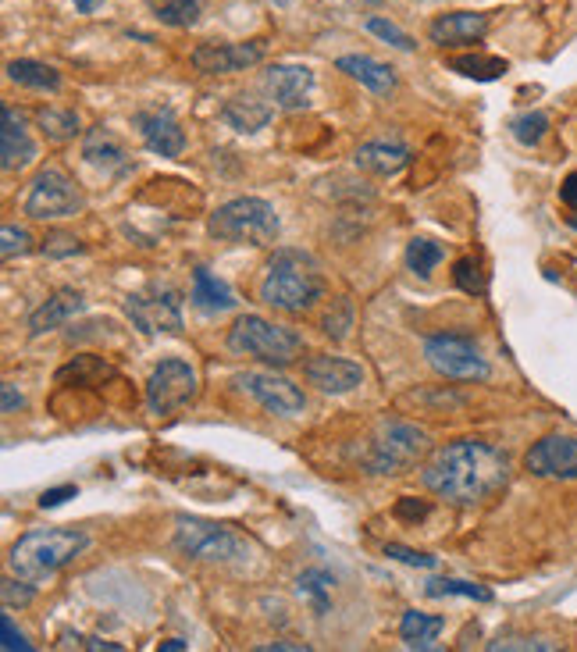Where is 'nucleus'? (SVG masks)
<instances>
[{"instance_id": "nucleus-1", "label": "nucleus", "mask_w": 577, "mask_h": 652, "mask_svg": "<svg viewBox=\"0 0 577 652\" xmlns=\"http://www.w3.org/2000/svg\"><path fill=\"white\" fill-rule=\"evenodd\" d=\"M424 489L446 503L474 506L492 499L510 481V457L485 439H456L442 446L421 471Z\"/></svg>"}, {"instance_id": "nucleus-2", "label": "nucleus", "mask_w": 577, "mask_h": 652, "mask_svg": "<svg viewBox=\"0 0 577 652\" xmlns=\"http://www.w3.org/2000/svg\"><path fill=\"white\" fill-rule=\"evenodd\" d=\"M325 296L321 264L303 250L278 246L261 278V300L282 314H307Z\"/></svg>"}, {"instance_id": "nucleus-3", "label": "nucleus", "mask_w": 577, "mask_h": 652, "mask_svg": "<svg viewBox=\"0 0 577 652\" xmlns=\"http://www.w3.org/2000/svg\"><path fill=\"white\" fill-rule=\"evenodd\" d=\"M90 549V535L86 531H72V528H43V531H29L11 546L8 563L11 571L25 581H50L61 567L82 556Z\"/></svg>"}, {"instance_id": "nucleus-4", "label": "nucleus", "mask_w": 577, "mask_h": 652, "mask_svg": "<svg viewBox=\"0 0 577 652\" xmlns=\"http://www.w3.org/2000/svg\"><path fill=\"white\" fill-rule=\"evenodd\" d=\"M207 232L221 243H246V246H275L282 221L278 211L261 196H236L221 204L207 221Z\"/></svg>"}, {"instance_id": "nucleus-5", "label": "nucleus", "mask_w": 577, "mask_h": 652, "mask_svg": "<svg viewBox=\"0 0 577 652\" xmlns=\"http://www.w3.org/2000/svg\"><path fill=\"white\" fill-rule=\"evenodd\" d=\"M228 350L236 357H257L264 364L285 367L303 357V335L296 328L257 318V314H243L236 325L228 328Z\"/></svg>"}, {"instance_id": "nucleus-6", "label": "nucleus", "mask_w": 577, "mask_h": 652, "mask_svg": "<svg viewBox=\"0 0 577 652\" xmlns=\"http://www.w3.org/2000/svg\"><path fill=\"white\" fill-rule=\"evenodd\" d=\"M428 449L431 439L424 428L407 421H382L378 435L371 439L364 464L371 474H407Z\"/></svg>"}, {"instance_id": "nucleus-7", "label": "nucleus", "mask_w": 577, "mask_h": 652, "mask_svg": "<svg viewBox=\"0 0 577 652\" xmlns=\"http://www.w3.org/2000/svg\"><path fill=\"white\" fill-rule=\"evenodd\" d=\"M175 549L182 556H193V560H211V563H225V560H243L250 553L243 538L236 531L221 528L214 521H200V517H179L175 521Z\"/></svg>"}, {"instance_id": "nucleus-8", "label": "nucleus", "mask_w": 577, "mask_h": 652, "mask_svg": "<svg viewBox=\"0 0 577 652\" xmlns=\"http://www.w3.org/2000/svg\"><path fill=\"white\" fill-rule=\"evenodd\" d=\"M82 211V193L75 186V179H68L61 168H43L29 186L25 196V214L36 221H57L72 218Z\"/></svg>"}, {"instance_id": "nucleus-9", "label": "nucleus", "mask_w": 577, "mask_h": 652, "mask_svg": "<svg viewBox=\"0 0 577 652\" xmlns=\"http://www.w3.org/2000/svg\"><path fill=\"white\" fill-rule=\"evenodd\" d=\"M424 357L442 378H460V382H485L488 378V360L464 335H431L424 339Z\"/></svg>"}, {"instance_id": "nucleus-10", "label": "nucleus", "mask_w": 577, "mask_h": 652, "mask_svg": "<svg viewBox=\"0 0 577 652\" xmlns=\"http://www.w3.org/2000/svg\"><path fill=\"white\" fill-rule=\"evenodd\" d=\"M196 371L179 357H164L147 378V407L150 414H175L196 400Z\"/></svg>"}, {"instance_id": "nucleus-11", "label": "nucleus", "mask_w": 577, "mask_h": 652, "mask_svg": "<svg viewBox=\"0 0 577 652\" xmlns=\"http://www.w3.org/2000/svg\"><path fill=\"white\" fill-rule=\"evenodd\" d=\"M236 385L250 400L261 403L268 414L296 417L307 410V396H303L300 385H293L285 375H275V371H243V375H236Z\"/></svg>"}, {"instance_id": "nucleus-12", "label": "nucleus", "mask_w": 577, "mask_h": 652, "mask_svg": "<svg viewBox=\"0 0 577 652\" xmlns=\"http://www.w3.org/2000/svg\"><path fill=\"white\" fill-rule=\"evenodd\" d=\"M125 314L132 318V325L143 335L157 332H182V307L175 289L168 286H150L147 293H132L125 300Z\"/></svg>"}, {"instance_id": "nucleus-13", "label": "nucleus", "mask_w": 577, "mask_h": 652, "mask_svg": "<svg viewBox=\"0 0 577 652\" xmlns=\"http://www.w3.org/2000/svg\"><path fill=\"white\" fill-rule=\"evenodd\" d=\"M524 471L535 478L577 481V439L570 435H545L524 453Z\"/></svg>"}, {"instance_id": "nucleus-14", "label": "nucleus", "mask_w": 577, "mask_h": 652, "mask_svg": "<svg viewBox=\"0 0 577 652\" xmlns=\"http://www.w3.org/2000/svg\"><path fill=\"white\" fill-rule=\"evenodd\" d=\"M261 58H264V43H200L189 54L193 68L204 75L243 72V68L261 65Z\"/></svg>"}, {"instance_id": "nucleus-15", "label": "nucleus", "mask_w": 577, "mask_h": 652, "mask_svg": "<svg viewBox=\"0 0 577 652\" xmlns=\"http://www.w3.org/2000/svg\"><path fill=\"white\" fill-rule=\"evenodd\" d=\"M303 375L310 385H317L328 396H346V392L360 389L364 382V367L353 364L346 357H332V353H314V357L303 364Z\"/></svg>"}, {"instance_id": "nucleus-16", "label": "nucleus", "mask_w": 577, "mask_h": 652, "mask_svg": "<svg viewBox=\"0 0 577 652\" xmlns=\"http://www.w3.org/2000/svg\"><path fill=\"white\" fill-rule=\"evenodd\" d=\"M264 86H268L271 100L282 111H300L310 104V90H314V72L307 65H271L264 72Z\"/></svg>"}, {"instance_id": "nucleus-17", "label": "nucleus", "mask_w": 577, "mask_h": 652, "mask_svg": "<svg viewBox=\"0 0 577 652\" xmlns=\"http://www.w3.org/2000/svg\"><path fill=\"white\" fill-rule=\"evenodd\" d=\"M36 157V143L29 139L22 115L15 107H0V168L4 172H22L25 164H33Z\"/></svg>"}, {"instance_id": "nucleus-18", "label": "nucleus", "mask_w": 577, "mask_h": 652, "mask_svg": "<svg viewBox=\"0 0 577 652\" xmlns=\"http://www.w3.org/2000/svg\"><path fill=\"white\" fill-rule=\"evenodd\" d=\"M488 33V15L481 11H449L439 15L428 25V40L439 47H464V43H478Z\"/></svg>"}, {"instance_id": "nucleus-19", "label": "nucleus", "mask_w": 577, "mask_h": 652, "mask_svg": "<svg viewBox=\"0 0 577 652\" xmlns=\"http://www.w3.org/2000/svg\"><path fill=\"white\" fill-rule=\"evenodd\" d=\"M136 129L147 143V150L161 157H179L186 150V132L179 129L171 111H139L136 115Z\"/></svg>"}, {"instance_id": "nucleus-20", "label": "nucleus", "mask_w": 577, "mask_h": 652, "mask_svg": "<svg viewBox=\"0 0 577 652\" xmlns=\"http://www.w3.org/2000/svg\"><path fill=\"white\" fill-rule=\"evenodd\" d=\"M82 310H86V300H82L75 289H57L47 303H40V307L29 314V332H33V335L54 332V328H61L68 318L82 314Z\"/></svg>"}, {"instance_id": "nucleus-21", "label": "nucleus", "mask_w": 577, "mask_h": 652, "mask_svg": "<svg viewBox=\"0 0 577 652\" xmlns=\"http://www.w3.org/2000/svg\"><path fill=\"white\" fill-rule=\"evenodd\" d=\"M335 68L346 72L350 79H357L360 86H367L371 93H378V97H389V93L396 90V72H392L389 65H382V61L367 58V54H342V58L335 61Z\"/></svg>"}, {"instance_id": "nucleus-22", "label": "nucleus", "mask_w": 577, "mask_h": 652, "mask_svg": "<svg viewBox=\"0 0 577 652\" xmlns=\"http://www.w3.org/2000/svg\"><path fill=\"white\" fill-rule=\"evenodd\" d=\"M353 164L367 175H396L410 164V150L403 147V143H385V139H378V143H364V147L353 154Z\"/></svg>"}, {"instance_id": "nucleus-23", "label": "nucleus", "mask_w": 577, "mask_h": 652, "mask_svg": "<svg viewBox=\"0 0 577 652\" xmlns=\"http://www.w3.org/2000/svg\"><path fill=\"white\" fill-rule=\"evenodd\" d=\"M271 115H275V111H271L264 100L250 97V93H239V97H232L225 107H221V122L232 125V129L243 132V136H253V132L268 129Z\"/></svg>"}, {"instance_id": "nucleus-24", "label": "nucleus", "mask_w": 577, "mask_h": 652, "mask_svg": "<svg viewBox=\"0 0 577 652\" xmlns=\"http://www.w3.org/2000/svg\"><path fill=\"white\" fill-rule=\"evenodd\" d=\"M189 300H193L196 310H204V314H225V310L236 307V293L214 278L207 268H193V289H189Z\"/></svg>"}, {"instance_id": "nucleus-25", "label": "nucleus", "mask_w": 577, "mask_h": 652, "mask_svg": "<svg viewBox=\"0 0 577 652\" xmlns=\"http://www.w3.org/2000/svg\"><path fill=\"white\" fill-rule=\"evenodd\" d=\"M82 157H86L90 164H97V168H104V172H111V175L129 172V157H125V150L114 143V136L107 129H93L90 136H86Z\"/></svg>"}, {"instance_id": "nucleus-26", "label": "nucleus", "mask_w": 577, "mask_h": 652, "mask_svg": "<svg viewBox=\"0 0 577 652\" xmlns=\"http://www.w3.org/2000/svg\"><path fill=\"white\" fill-rule=\"evenodd\" d=\"M8 79L25 86V90H40V93H57L61 90V72L43 61H33V58H15L8 61Z\"/></svg>"}, {"instance_id": "nucleus-27", "label": "nucleus", "mask_w": 577, "mask_h": 652, "mask_svg": "<svg viewBox=\"0 0 577 652\" xmlns=\"http://www.w3.org/2000/svg\"><path fill=\"white\" fill-rule=\"evenodd\" d=\"M442 628H446V620L421 610H407L399 620V635H403L407 649H431V642L442 635Z\"/></svg>"}, {"instance_id": "nucleus-28", "label": "nucleus", "mask_w": 577, "mask_h": 652, "mask_svg": "<svg viewBox=\"0 0 577 652\" xmlns=\"http://www.w3.org/2000/svg\"><path fill=\"white\" fill-rule=\"evenodd\" d=\"M449 72L467 75V79L478 82H492L506 75V61L492 58V54H460V58H449Z\"/></svg>"}, {"instance_id": "nucleus-29", "label": "nucleus", "mask_w": 577, "mask_h": 652, "mask_svg": "<svg viewBox=\"0 0 577 652\" xmlns=\"http://www.w3.org/2000/svg\"><path fill=\"white\" fill-rule=\"evenodd\" d=\"M332 585L335 578L328 571H303L296 578V592H300V599H307L314 606V613H328V606H332Z\"/></svg>"}, {"instance_id": "nucleus-30", "label": "nucleus", "mask_w": 577, "mask_h": 652, "mask_svg": "<svg viewBox=\"0 0 577 652\" xmlns=\"http://www.w3.org/2000/svg\"><path fill=\"white\" fill-rule=\"evenodd\" d=\"M36 125L43 129V136L54 143H68L79 136V115L75 111H61V107H43L36 111Z\"/></svg>"}, {"instance_id": "nucleus-31", "label": "nucleus", "mask_w": 577, "mask_h": 652, "mask_svg": "<svg viewBox=\"0 0 577 652\" xmlns=\"http://www.w3.org/2000/svg\"><path fill=\"white\" fill-rule=\"evenodd\" d=\"M150 11L157 22L171 25V29H189L200 22V4L196 0H150Z\"/></svg>"}, {"instance_id": "nucleus-32", "label": "nucleus", "mask_w": 577, "mask_h": 652, "mask_svg": "<svg viewBox=\"0 0 577 652\" xmlns=\"http://www.w3.org/2000/svg\"><path fill=\"white\" fill-rule=\"evenodd\" d=\"M439 261H442V246L435 239H410L407 243V268L417 278H428Z\"/></svg>"}, {"instance_id": "nucleus-33", "label": "nucleus", "mask_w": 577, "mask_h": 652, "mask_svg": "<svg viewBox=\"0 0 577 652\" xmlns=\"http://www.w3.org/2000/svg\"><path fill=\"white\" fill-rule=\"evenodd\" d=\"M428 595L442 599V595H464V599H478V603H492V592L485 585H474V581H453V578H439V581H428L424 588Z\"/></svg>"}, {"instance_id": "nucleus-34", "label": "nucleus", "mask_w": 577, "mask_h": 652, "mask_svg": "<svg viewBox=\"0 0 577 652\" xmlns=\"http://www.w3.org/2000/svg\"><path fill=\"white\" fill-rule=\"evenodd\" d=\"M510 132H513V139H517V143H524V147H538V143H542V136L549 132V118H545L542 111H528V115L513 118Z\"/></svg>"}, {"instance_id": "nucleus-35", "label": "nucleus", "mask_w": 577, "mask_h": 652, "mask_svg": "<svg viewBox=\"0 0 577 652\" xmlns=\"http://www.w3.org/2000/svg\"><path fill=\"white\" fill-rule=\"evenodd\" d=\"M353 328V307L350 300H335L332 310L325 314V321H321V332L328 335V339H335V343H342L346 335H350Z\"/></svg>"}, {"instance_id": "nucleus-36", "label": "nucleus", "mask_w": 577, "mask_h": 652, "mask_svg": "<svg viewBox=\"0 0 577 652\" xmlns=\"http://www.w3.org/2000/svg\"><path fill=\"white\" fill-rule=\"evenodd\" d=\"M367 33L378 36V40L389 43V47H396V50H407V54L417 47L414 36H407V33H403V29H399V25H392L389 18H378V15L367 18Z\"/></svg>"}, {"instance_id": "nucleus-37", "label": "nucleus", "mask_w": 577, "mask_h": 652, "mask_svg": "<svg viewBox=\"0 0 577 652\" xmlns=\"http://www.w3.org/2000/svg\"><path fill=\"white\" fill-rule=\"evenodd\" d=\"M453 282L464 289L467 296H481V293H485V278H481L478 261H471V257H460V261L453 264Z\"/></svg>"}, {"instance_id": "nucleus-38", "label": "nucleus", "mask_w": 577, "mask_h": 652, "mask_svg": "<svg viewBox=\"0 0 577 652\" xmlns=\"http://www.w3.org/2000/svg\"><path fill=\"white\" fill-rule=\"evenodd\" d=\"M29 250H33V236L25 229H18V225H4V229H0V253H4V261L25 257Z\"/></svg>"}, {"instance_id": "nucleus-39", "label": "nucleus", "mask_w": 577, "mask_h": 652, "mask_svg": "<svg viewBox=\"0 0 577 652\" xmlns=\"http://www.w3.org/2000/svg\"><path fill=\"white\" fill-rule=\"evenodd\" d=\"M0 595H4V606H18V610H22V606H29L36 599V581H11V578H4V585H0Z\"/></svg>"}, {"instance_id": "nucleus-40", "label": "nucleus", "mask_w": 577, "mask_h": 652, "mask_svg": "<svg viewBox=\"0 0 577 652\" xmlns=\"http://www.w3.org/2000/svg\"><path fill=\"white\" fill-rule=\"evenodd\" d=\"M492 652H553V642H542V638H499V642H488Z\"/></svg>"}, {"instance_id": "nucleus-41", "label": "nucleus", "mask_w": 577, "mask_h": 652, "mask_svg": "<svg viewBox=\"0 0 577 652\" xmlns=\"http://www.w3.org/2000/svg\"><path fill=\"white\" fill-rule=\"evenodd\" d=\"M385 556H389V560L407 563V567H424V571H428V567H435V563H439V556H431V553H417V549L396 546V542H389V546H385Z\"/></svg>"}, {"instance_id": "nucleus-42", "label": "nucleus", "mask_w": 577, "mask_h": 652, "mask_svg": "<svg viewBox=\"0 0 577 652\" xmlns=\"http://www.w3.org/2000/svg\"><path fill=\"white\" fill-rule=\"evenodd\" d=\"M0 645H4L8 652H15V649L18 652H33V642H29V638L15 628L11 613H4V617H0Z\"/></svg>"}, {"instance_id": "nucleus-43", "label": "nucleus", "mask_w": 577, "mask_h": 652, "mask_svg": "<svg viewBox=\"0 0 577 652\" xmlns=\"http://www.w3.org/2000/svg\"><path fill=\"white\" fill-rule=\"evenodd\" d=\"M40 253L43 257H72V253H82V243L75 236H50L43 239Z\"/></svg>"}, {"instance_id": "nucleus-44", "label": "nucleus", "mask_w": 577, "mask_h": 652, "mask_svg": "<svg viewBox=\"0 0 577 652\" xmlns=\"http://www.w3.org/2000/svg\"><path fill=\"white\" fill-rule=\"evenodd\" d=\"M392 514L399 517V521H424V517L431 514V503H424V499H414V496H403L396 503V510Z\"/></svg>"}, {"instance_id": "nucleus-45", "label": "nucleus", "mask_w": 577, "mask_h": 652, "mask_svg": "<svg viewBox=\"0 0 577 652\" xmlns=\"http://www.w3.org/2000/svg\"><path fill=\"white\" fill-rule=\"evenodd\" d=\"M75 496H79V489H75V485H57V489H47L40 496V510H54V506L68 503V499H75Z\"/></svg>"}, {"instance_id": "nucleus-46", "label": "nucleus", "mask_w": 577, "mask_h": 652, "mask_svg": "<svg viewBox=\"0 0 577 652\" xmlns=\"http://www.w3.org/2000/svg\"><path fill=\"white\" fill-rule=\"evenodd\" d=\"M0 396H4V400H0V410H4V414H15V410H22V407H25L22 392H18L11 382L0 385Z\"/></svg>"}, {"instance_id": "nucleus-47", "label": "nucleus", "mask_w": 577, "mask_h": 652, "mask_svg": "<svg viewBox=\"0 0 577 652\" xmlns=\"http://www.w3.org/2000/svg\"><path fill=\"white\" fill-rule=\"evenodd\" d=\"M560 200L567 207H574L577 211V172H570L567 179H563V186H560Z\"/></svg>"}, {"instance_id": "nucleus-48", "label": "nucleus", "mask_w": 577, "mask_h": 652, "mask_svg": "<svg viewBox=\"0 0 577 652\" xmlns=\"http://www.w3.org/2000/svg\"><path fill=\"white\" fill-rule=\"evenodd\" d=\"M261 652H271V649H278V652H307V645H296V642H264V645H257Z\"/></svg>"}, {"instance_id": "nucleus-49", "label": "nucleus", "mask_w": 577, "mask_h": 652, "mask_svg": "<svg viewBox=\"0 0 577 652\" xmlns=\"http://www.w3.org/2000/svg\"><path fill=\"white\" fill-rule=\"evenodd\" d=\"M82 645H86V649H93V652H97V649L122 652V645H118V642H104V638H86V642H82Z\"/></svg>"}, {"instance_id": "nucleus-50", "label": "nucleus", "mask_w": 577, "mask_h": 652, "mask_svg": "<svg viewBox=\"0 0 577 652\" xmlns=\"http://www.w3.org/2000/svg\"><path fill=\"white\" fill-rule=\"evenodd\" d=\"M189 642H182V638H168V642H161V652H186Z\"/></svg>"}, {"instance_id": "nucleus-51", "label": "nucleus", "mask_w": 577, "mask_h": 652, "mask_svg": "<svg viewBox=\"0 0 577 652\" xmlns=\"http://www.w3.org/2000/svg\"><path fill=\"white\" fill-rule=\"evenodd\" d=\"M93 8H97V0H75V11H82V15H90Z\"/></svg>"}, {"instance_id": "nucleus-52", "label": "nucleus", "mask_w": 577, "mask_h": 652, "mask_svg": "<svg viewBox=\"0 0 577 652\" xmlns=\"http://www.w3.org/2000/svg\"><path fill=\"white\" fill-rule=\"evenodd\" d=\"M570 225H574V229H577V218H570Z\"/></svg>"}]
</instances>
